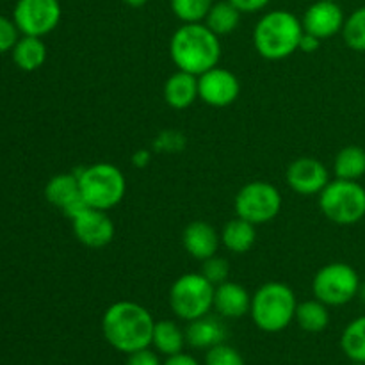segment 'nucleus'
Segmentation results:
<instances>
[{"mask_svg": "<svg viewBox=\"0 0 365 365\" xmlns=\"http://www.w3.org/2000/svg\"><path fill=\"white\" fill-rule=\"evenodd\" d=\"M153 321L148 309L135 302H116L102 317V334L116 351L130 355L152 346Z\"/></svg>", "mask_w": 365, "mask_h": 365, "instance_id": "1", "label": "nucleus"}, {"mask_svg": "<svg viewBox=\"0 0 365 365\" xmlns=\"http://www.w3.org/2000/svg\"><path fill=\"white\" fill-rule=\"evenodd\" d=\"M170 56L178 70L200 77L220 64V36L214 34L203 21L184 24L171 36Z\"/></svg>", "mask_w": 365, "mask_h": 365, "instance_id": "2", "label": "nucleus"}, {"mask_svg": "<svg viewBox=\"0 0 365 365\" xmlns=\"http://www.w3.org/2000/svg\"><path fill=\"white\" fill-rule=\"evenodd\" d=\"M303 24L294 13L274 9L264 14L253 29V45L260 57L282 61L299 50Z\"/></svg>", "mask_w": 365, "mask_h": 365, "instance_id": "3", "label": "nucleus"}, {"mask_svg": "<svg viewBox=\"0 0 365 365\" xmlns=\"http://www.w3.org/2000/svg\"><path fill=\"white\" fill-rule=\"evenodd\" d=\"M298 302L284 282H266L252 296V316L257 328L267 334H278L294 321Z\"/></svg>", "mask_w": 365, "mask_h": 365, "instance_id": "4", "label": "nucleus"}, {"mask_svg": "<svg viewBox=\"0 0 365 365\" xmlns=\"http://www.w3.org/2000/svg\"><path fill=\"white\" fill-rule=\"evenodd\" d=\"M78 177L81 196L89 207L109 212L127 192V178L123 171L110 163H96L75 171Z\"/></svg>", "mask_w": 365, "mask_h": 365, "instance_id": "5", "label": "nucleus"}, {"mask_svg": "<svg viewBox=\"0 0 365 365\" xmlns=\"http://www.w3.org/2000/svg\"><path fill=\"white\" fill-rule=\"evenodd\" d=\"M317 203L328 221L339 227H351L365 217V187L356 180L335 178L319 192Z\"/></svg>", "mask_w": 365, "mask_h": 365, "instance_id": "6", "label": "nucleus"}, {"mask_svg": "<svg viewBox=\"0 0 365 365\" xmlns=\"http://www.w3.org/2000/svg\"><path fill=\"white\" fill-rule=\"evenodd\" d=\"M214 291L216 287L202 273H185L171 284L168 302L175 316L189 323L210 314Z\"/></svg>", "mask_w": 365, "mask_h": 365, "instance_id": "7", "label": "nucleus"}, {"mask_svg": "<svg viewBox=\"0 0 365 365\" xmlns=\"http://www.w3.org/2000/svg\"><path fill=\"white\" fill-rule=\"evenodd\" d=\"M360 277L346 262H331L321 267L312 280L314 298L328 307H342L359 296Z\"/></svg>", "mask_w": 365, "mask_h": 365, "instance_id": "8", "label": "nucleus"}, {"mask_svg": "<svg viewBox=\"0 0 365 365\" xmlns=\"http://www.w3.org/2000/svg\"><path fill=\"white\" fill-rule=\"evenodd\" d=\"M235 216L252 225H264L273 221L282 210V195L273 184L253 180L242 185L234 200Z\"/></svg>", "mask_w": 365, "mask_h": 365, "instance_id": "9", "label": "nucleus"}, {"mask_svg": "<svg viewBox=\"0 0 365 365\" xmlns=\"http://www.w3.org/2000/svg\"><path fill=\"white\" fill-rule=\"evenodd\" d=\"M63 9L59 0H18L13 11V21L24 36L50 34L59 25Z\"/></svg>", "mask_w": 365, "mask_h": 365, "instance_id": "10", "label": "nucleus"}, {"mask_svg": "<svg viewBox=\"0 0 365 365\" xmlns=\"http://www.w3.org/2000/svg\"><path fill=\"white\" fill-rule=\"evenodd\" d=\"M241 95V82L234 71L214 66L198 77V96L210 107H228Z\"/></svg>", "mask_w": 365, "mask_h": 365, "instance_id": "11", "label": "nucleus"}, {"mask_svg": "<svg viewBox=\"0 0 365 365\" xmlns=\"http://www.w3.org/2000/svg\"><path fill=\"white\" fill-rule=\"evenodd\" d=\"M287 185L302 196H319L330 182V173L321 160L314 157H298L285 171Z\"/></svg>", "mask_w": 365, "mask_h": 365, "instance_id": "12", "label": "nucleus"}, {"mask_svg": "<svg viewBox=\"0 0 365 365\" xmlns=\"http://www.w3.org/2000/svg\"><path fill=\"white\" fill-rule=\"evenodd\" d=\"M73 223V234L78 242L88 248H106L114 239V223L106 210L88 207L82 210Z\"/></svg>", "mask_w": 365, "mask_h": 365, "instance_id": "13", "label": "nucleus"}, {"mask_svg": "<svg viewBox=\"0 0 365 365\" xmlns=\"http://www.w3.org/2000/svg\"><path fill=\"white\" fill-rule=\"evenodd\" d=\"M344 21L346 18L341 6L330 0H316L312 6L307 7L302 18L303 31L319 39L334 38L335 34L342 32Z\"/></svg>", "mask_w": 365, "mask_h": 365, "instance_id": "14", "label": "nucleus"}, {"mask_svg": "<svg viewBox=\"0 0 365 365\" xmlns=\"http://www.w3.org/2000/svg\"><path fill=\"white\" fill-rule=\"evenodd\" d=\"M182 245L185 252L196 260H207L217 253V248L221 245V237L216 232V228L207 221H191L184 228L182 234Z\"/></svg>", "mask_w": 365, "mask_h": 365, "instance_id": "15", "label": "nucleus"}, {"mask_svg": "<svg viewBox=\"0 0 365 365\" xmlns=\"http://www.w3.org/2000/svg\"><path fill=\"white\" fill-rule=\"evenodd\" d=\"M252 294L237 282H223L214 291V310L227 319H239L250 314Z\"/></svg>", "mask_w": 365, "mask_h": 365, "instance_id": "16", "label": "nucleus"}, {"mask_svg": "<svg viewBox=\"0 0 365 365\" xmlns=\"http://www.w3.org/2000/svg\"><path fill=\"white\" fill-rule=\"evenodd\" d=\"M164 102L171 107V109L184 110L191 107L198 96V77L187 71H175L168 81L164 82L163 89Z\"/></svg>", "mask_w": 365, "mask_h": 365, "instance_id": "17", "label": "nucleus"}, {"mask_svg": "<svg viewBox=\"0 0 365 365\" xmlns=\"http://www.w3.org/2000/svg\"><path fill=\"white\" fill-rule=\"evenodd\" d=\"M227 339V328L220 317L210 314L189 321L185 328V342L195 349H210Z\"/></svg>", "mask_w": 365, "mask_h": 365, "instance_id": "18", "label": "nucleus"}, {"mask_svg": "<svg viewBox=\"0 0 365 365\" xmlns=\"http://www.w3.org/2000/svg\"><path fill=\"white\" fill-rule=\"evenodd\" d=\"M220 237H221V245H223L228 252L235 253V255H245V253H248L250 250L255 246V241H257L255 225L242 220V217L235 216L234 220H230L227 225H225Z\"/></svg>", "mask_w": 365, "mask_h": 365, "instance_id": "19", "label": "nucleus"}, {"mask_svg": "<svg viewBox=\"0 0 365 365\" xmlns=\"http://www.w3.org/2000/svg\"><path fill=\"white\" fill-rule=\"evenodd\" d=\"M13 61L24 71L39 70L46 61V45L38 36H21L13 46Z\"/></svg>", "mask_w": 365, "mask_h": 365, "instance_id": "20", "label": "nucleus"}, {"mask_svg": "<svg viewBox=\"0 0 365 365\" xmlns=\"http://www.w3.org/2000/svg\"><path fill=\"white\" fill-rule=\"evenodd\" d=\"M45 198L59 210H63L73 200L81 198L77 173L75 171L73 173H59L50 178L45 185Z\"/></svg>", "mask_w": 365, "mask_h": 365, "instance_id": "21", "label": "nucleus"}, {"mask_svg": "<svg viewBox=\"0 0 365 365\" xmlns=\"http://www.w3.org/2000/svg\"><path fill=\"white\" fill-rule=\"evenodd\" d=\"M185 344V331L175 321L163 319L157 321L153 327L152 346L159 353L166 356H173L182 353Z\"/></svg>", "mask_w": 365, "mask_h": 365, "instance_id": "22", "label": "nucleus"}, {"mask_svg": "<svg viewBox=\"0 0 365 365\" xmlns=\"http://www.w3.org/2000/svg\"><path fill=\"white\" fill-rule=\"evenodd\" d=\"M335 178L342 180H356L365 175V150L362 146H344L334 159Z\"/></svg>", "mask_w": 365, "mask_h": 365, "instance_id": "23", "label": "nucleus"}, {"mask_svg": "<svg viewBox=\"0 0 365 365\" xmlns=\"http://www.w3.org/2000/svg\"><path fill=\"white\" fill-rule=\"evenodd\" d=\"M241 11L228 0H221V2H214L210 11L207 13L203 24L217 36L232 34L235 29L239 27L241 21Z\"/></svg>", "mask_w": 365, "mask_h": 365, "instance_id": "24", "label": "nucleus"}, {"mask_svg": "<svg viewBox=\"0 0 365 365\" xmlns=\"http://www.w3.org/2000/svg\"><path fill=\"white\" fill-rule=\"evenodd\" d=\"M294 319L298 321L302 330L309 331V334H319V331L327 330V327L330 324L328 305L316 298L298 303Z\"/></svg>", "mask_w": 365, "mask_h": 365, "instance_id": "25", "label": "nucleus"}, {"mask_svg": "<svg viewBox=\"0 0 365 365\" xmlns=\"http://www.w3.org/2000/svg\"><path fill=\"white\" fill-rule=\"evenodd\" d=\"M341 348L351 362L365 364V316L356 317L344 328Z\"/></svg>", "mask_w": 365, "mask_h": 365, "instance_id": "26", "label": "nucleus"}, {"mask_svg": "<svg viewBox=\"0 0 365 365\" xmlns=\"http://www.w3.org/2000/svg\"><path fill=\"white\" fill-rule=\"evenodd\" d=\"M212 4V0H170L171 11L182 24L203 21Z\"/></svg>", "mask_w": 365, "mask_h": 365, "instance_id": "27", "label": "nucleus"}, {"mask_svg": "<svg viewBox=\"0 0 365 365\" xmlns=\"http://www.w3.org/2000/svg\"><path fill=\"white\" fill-rule=\"evenodd\" d=\"M344 43L355 52H365V7L353 11L342 27Z\"/></svg>", "mask_w": 365, "mask_h": 365, "instance_id": "28", "label": "nucleus"}, {"mask_svg": "<svg viewBox=\"0 0 365 365\" xmlns=\"http://www.w3.org/2000/svg\"><path fill=\"white\" fill-rule=\"evenodd\" d=\"M205 365H245V359L237 349L221 342V344L207 349Z\"/></svg>", "mask_w": 365, "mask_h": 365, "instance_id": "29", "label": "nucleus"}, {"mask_svg": "<svg viewBox=\"0 0 365 365\" xmlns=\"http://www.w3.org/2000/svg\"><path fill=\"white\" fill-rule=\"evenodd\" d=\"M200 273L210 282V284L216 287V285L223 284L228 280V274H230V266H228V260L223 257H210V259L203 260L202 262V271Z\"/></svg>", "mask_w": 365, "mask_h": 365, "instance_id": "30", "label": "nucleus"}, {"mask_svg": "<svg viewBox=\"0 0 365 365\" xmlns=\"http://www.w3.org/2000/svg\"><path fill=\"white\" fill-rule=\"evenodd\" d=\"M18 27L13 20L6 16H0V53L7 52V50H13V46L16 45L18 38Z\"/></svg>", "mask_w": 365, "mask_h": 365, "instance_id": "31", "label": "nucleus"}, {"mask_svg": "<svg viewBox=\"0 0 365 365\" xmlns=\"http://www.w3.org/2000/svg\"><path fill=\"white\" fill-rule=\"evenodd\" d=\"M125 365H163L160 364L159 356L155 355V351H152L150 348L139 349V351L130 353L127 356V364Z\"/></svg>", "mask_w": 365, "mask_h": 365, "instance_id": "32", "label": "nucleus"}, {"mask_svg": "<svg viewBox=\"0 0 365 365\" xmlns=\"http://www.w3.org/2000/svg\"><path fill=\"white\" fill-rule=\"evenodd\" d=\"M228 2L234 4L241 13L252 14L257 13V11H262L264 7H267V4H269L271 0H228Z\"/></svg>", "mask_w": 365, "mask_h": 365, "instance_id": "33", "label": "nucleus"}, {"mask_svg": "<svg viewBox=\"0 0 365 365\" xmlns=\"http://www.w3.org/2000/svg\"><path fill=\"white\" fill-rule=\"evenodd\" d=\"M321 46V39L316 36L309 34V32H303L302 41H299V52L303 53H314L317 52Z\"/></svg>", "mask_w": 365, "mask_h": 365, "instance_id": "34", "label": "nucleus"}, {"mask_svg": "<svg viewBox=\"0 0 365 365\" xmlns=\"http://www.w3.org/2000/svg\"><path fill=\"white\" fill-rule=\"evenodd\" d=\"M163 365H200L198 360L187 353H178V355L168 356V360Z\"/></svg>", "mask_w": 365, "mask_h": 365, "instance_id": "35", "label": "nucleus"}, {"mask_svg": "<svg viewBox=\"0 0 365 365\" xmlns=\"http://www.w3.org/2000/svg\"><path fill=\"white\" fill-rule=\"evenodd\" d=\"M150 160H152V153H150L148 150H138V152L132 155V164H134L135 168H146L150 164Z\"/></svg>", "mask_w": 365, "mask_h": 365, "instance_id": "36", "label": "nucleus"}, {"mask_svg": "<svg viewBox=\"0 0 365 365\" xmlns=\"http://www.w3.org/2000/svg\"><path fill=\"white\" fill-rule=\"evenodd\" d=\"M123 2L130 7H143L148 0H123Z\"/></svg>", "mask_w": 365, "mask_h": 365, "instance_id": "37", "label": "nucleus"}, {"mask_svg": "<svg viewBox=\"0 0 365 365\" xmlns=\"http://www.w3.org/2000/svg\"><path fill=\"white\" fill-rule=\"evenodd\" d=\"M359 298L360 302L365 305V282H360V289H359Z\"/></svg>", "mask_w": 365, "mask_h": 365, "instance_id": "38", "label": "nucleus"}, {"mask_svg": "<svg viewBox=\"0 0 365 365\" xmlns=\"http://www.w3.org/2000/svg\"><path fill=\"white\" fill-rule=\"evenodd\" d=\"M351 365H365V364H356V362H353Z\"/></svg>", "mask_w": 365, "mask_h": 365, "instance_id": "39", "label": "nucleus"}, {"mask_svg": "<svg viewBox=\"0 0 365 365\" xmlns=\"http://www.w3.org/2000/svg\"><path fill=\"white\" fill-rule=\"evenodd\" d=\"M330 2H339V0H330Z\"/></svg>", "mask_w": 365, "mask_h": 365, "instance_id": "40", "label": "nucleus"}]
</instances>
